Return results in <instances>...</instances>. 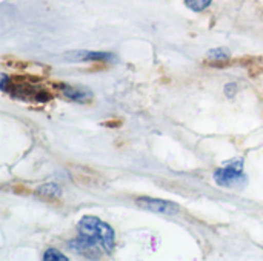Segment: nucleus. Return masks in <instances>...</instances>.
Here are the masks:
<instances>
[{
    "label": "nucleus",
    "instance_id": "obj_1",
    "mask_svg": "<svg viewBox=\"0 0 263 261\" xmlns=\"http://www.w3.org/2000/svg\"><path fill=\"white\" fill-rule=\"evenodd\" d=\"M77 238L69 242V249L76 251L79 255L97 260L102 254L111 255L116 248V234L114 229L97 217L86 215L79 225Z\"/></svg>",
    "mask_w": 263,
    "mask_h": 261
},
{
    "label": "nucleus",
    "instance_id": "obj_2",
    "mask_svg": "<svg viewBox=\"0 0 263 261\" xmlns=\"http://www.w3.org/2000/svg\"><path fill=\"white\" fill-rule=\"evenodd\" d=\"M214 180L219 186L230 189H240L247 185L248 178L243 174V160H237L230 166L219 168L214 172Z\"/></svg>",
    "mask_w": 263,
    "mask_h": 261
},
{
    "label": "nucleus",
    "instance_id": "obj_3",
    "mask_svg": "<svg viewBox=\"0 0 263 261\" xmlns=\"http://www.w3.org/2000/svg\"><path fill=\"white\" fill-rule=\"evenodd\" d=\"M139 205V208L146 209L149 212L154 214H160V215H177L180 208L179 205L168 202V200H162V198H151V197H140L136 202Z\"/></svg>",
    "mask_w": 263,
    "mask_h": 261
},
{
    "label": "nucleus",
    "instance_id": "obj_4",
    "mask_svg": "<svg viewBox=\"0 0 263 261\" xmlns=\"http://www.w3.org/2000/svg\"><path fill=\"white\" fill-rule=\"evenodd\" d=\"M63 58L66 62H111L114 60V55L111 52L103 51H69L65 52Z\"/></svg>",
    "mask_w": 263,
    "mask_h": 261
},
{
    "label": "nucleus",
    "instance_id": "obj_5",
    "mask_svg": "<svg viewBox=\"0 0 263 261\" xmlns=\"http://www.w3.org/2000/svg\"><path fill=\"white\" fill-rule=\"evenodd\" d=\"M59 88H60L62 94H65L68 98H71L74 102H79V103H85V102L91 100V97H92L91 91L83 89V88H74V86L65 85V83H60Z\"/></svg>",
    "mask_w": 263,
    "mask_h": 261
},
{
    "label": "nucleus",
    "instance_id": "obj_6",
    "mask_svg": "<svg viewBox=\"0 0 263 261\" xmlns=\"http://www.w3.org/2000/svg\"><path fill=\"white\" fill-rule=\"evenodd\" d=\"M37 195L40 197H45V198H49V200H54V198H59L62 195V189L55 185V183H48V185H43L40 186L37 191Z\"/></svg>",
    "mask_w": 263,
    "mask_h": 261
},
{
    "label": "nucleus",
    "instance_id": "obj_7",
    "mask_svg": "<svg viewBox=\"0 0 263 261\" xmlns=\"http://www.w3.org/2000/svg\"><path fill=\"white\" fill-rule=\"evenodd\" d=\"M206 58L213 62H227L231 58V52L227 48H214L206 52Z\"/></svg>",
    "mask_w": 263,
    "mask_h": 261
},
{
    "label": "nucleus",
    "instance_id": "obj_8",
    "mask_svg": "<svg viewBox=\"0 0 263 261\" xmlns=\"http://www.w3.org/2000/svg\"><path fill=\"white\" fill-rule=\"evenodd\" d=\"M213 0H185L186 6L191 9V11H196V12H200L203 9H206L210 5H211Z\"/></svg>",
    "mask_w": 263,
    "mask_h": 261
},
{
    "label": "nucleus",
    "instance_id": "obj_9",
    "mask_svg": "<svg viewBox=\"0 0 263 261\" xmlns=\"http://www.w3.org/2000/svg\"><path fill=\"white\" fill-rule=\"evenodd\" d=\"M43 260L46 261H68V257L66 255H63L60 251H57V249H54V248H49L45 254H43Z\"/></svg>",
    "mask_w": 263,
    "mask_h": 261
},
{
    "label": "nucleus",
    "instance_id": "obj_10",
    "mask_svg": "<svg viewBox=\"0 0 263 261\" xmlns=\"http://www.w3.org/2000/svg\"><path fill=\"white\" fill-rule=\"evenodd\" d=\"M236 89H237V86H236L234 83H228V85L225 86V94H227L228 97H233L234 92H236Z\"/></svg>",
    "mask_w": 263,
    "mask_h": 261
},
{
    "label": "nucleus",
    "instance_id": "obj_11",
    "mask_svg": "<svg viewBox=\"0 0 263 261\" xmlns=\"http://www.w3.org/2000/svg\"><path fill=\"white\" fill-rule=\"evenodd\" d=\"M0 80H2V82H0V89H2L3 92H6V85L9 83V77H8L6 74H2V75H0Z\"/></svg>",
    "mask_w": 263,
    "mask_h": 261
}]
</instances>
